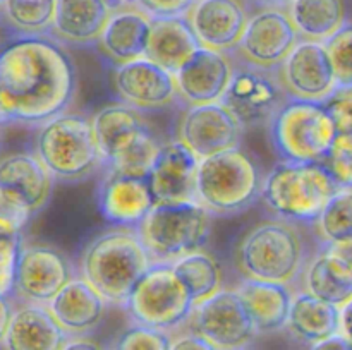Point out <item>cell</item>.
<instances>
[{
	"label": "cell",
	"instance_id": "cell-46",
	"mask_svg": "<svg viewBox=\"0 0 352 350\" xmlns=\"http://www.w3.org/2000/svg\"><path fill=\"white\" fill-rule=\"evenodd\" d=\"M260 3H265V5H278V7H284L287 5L291 0H258Z\"/></svg>",
	"mask_w": 352,
	"mask_h": 350
},
{
	"label": "cell",
	"instance_id": "cell-41",
	"mask_svg": "<svg viewBox=\"0 0 352 350\" xmlns=\"http://www.w3.org/2000/svg\"><path fill=\"white\" fill-rule=\"evenodd\" d=\"M134 2L153 17H160L186 14L189 7L195 3V0H134Z\"/></svg>",
	"mask_w": 352,
	"mask_h": 350
},
{
	"label": "cell",
	"instance_id": "cell-45",
	"mask_svg": "<svg viewBox=\"0 0 352 350\" xmlns=\"http://www.w3.org/2000/svg\"><path fill=\"white\" fill-rule=\"evenodd\" d=\"M7 299L9 297H2V295H0V302H2V304H0V335L7 331L10 318H12V312H14V307L10 309L9 301H7Z\"/></svg>",
	"mask_w": 352,
	"mask_h": 350
},
{
	"label": "cell",
	"instance_id": "cell-26",
	"mask_svg": "<svg viewBox=\"0 0 352 350\" xmlns=\"http://www.w3.org/2000/svg\"><path fill=\"white\" fill-rule=\"evenodd\" d=\"M112 10L110 0H57L50 36L65 45L98 43Z\"/></svg>",
	"mask_w": 352,
	"mask_h": 350
},
{
	"label": "cell",
	"instance_id": "cell-14",
	"mask_svg": "<svg viewBox=\"0 0 352 350\" xmlns=\"http://www.w3.org/2000/svg\"><path fill=\"white\" fill-rule=\"evenodd\" d=\"M278 71L291 100L323 103L339 86L325 41L301 38Z\"/></svg>",
	"mask_w": 352,
	"mask_h": 350
},
{
	"label": "cell",
	"instance_id": "cell-15",
	"mask_svg": "<svg viewBox=\"0 0 352 350\" xmlns=\"http://www.w3.org/2000/svg\"><path fill=\"white\" fill-rule=\"evenodd\" d=\"M244 130L236 113L223 102L189 105L181 117L177 137L184 141L199 160L239 148Z\"/></svg>",
	"mask_w": 352,
	"mask_h": 350
},
{
	"label": "cell",
	"instance_id": "cell-3",
	"mask_svg": "<svg viewBox=\"0 0 352 350\" xmlns=\"http://www.w3.org/2000/svg\"><path fill=\"white\" fill-rule=\"evenodd\" d=\"M234 259L243 278L287 285L301 280L309 261L301 230L280 216L254 223L237 242Z\"/></svg>",
	"mask_w": 352,
	"mask_h": 350
},
{
	"label": "cell",
	"instance_id": "cell-34",
	"mask_svg": "<svg viewBox=\"0 0 352 350\" xmlns=\"http://www.w3.org/2000/svg\"><path fill=\"white\" fill-rule=\"evenodd\" d=\"M322 246L352 242V185L339 187L313 222Z\"/></svg>",
	"mask_w": 352,
	"mask_h": 350
},
{
	"label": "cell",
	"instance_id": "cell-25",
	"mask_svg": "<svg viewBox=\"0 0 352 350\" xmlns=\"http://www.w3.org/2000/svg\"><path fill=\"white\" fill-rule=\"evenodd\" d=\"M67 338L48 304L24 302L14 309L0 345L9 350H57L64 349Z\"/></svg>",
	"mask_w": 352,
	"mask_h": 350
},
{
	"label": "cell",
	"instance_id": "cell-13",
	"mask_svg": "<svg viewBox=\"0 0 352 350\" xmlns=\"http://www.w3.org/2000/svg\"><path fill=\"white\" fill-rule=\"evenodd\" d=\"M189 321L217 349H246L258 335L246 304L237 290L222 288L195 305Z\"/></svg>",
	"mask_w": 352,
	"mask_h": 350
},
{
	"label": "cell",
	"instance_id": "cell-7",
	"mask_svg": "<svg viewBox=\"0 0 352 350\" xmlns=\"http://www.w3.org/2000/svg\"><path fill=\"white\" fill-rule=\"evenodd\" d=\"M263 174L243 148L222 151L199 161L196 196L213 215L234 216L263 196Z\"/></svg>",
	"mask_w": 352,
	"mask_h": 350
},
{
	"label": "cell",
	"instance_id": "cell-6",
	"mask_svg": "<svg viewBox=\"0 0 352 350\" xmlns=\"http://www.w3.org/2000/svg\"><path fill=\"white\" fill-rule=\"evenodd\" d=\"M103 170L148 177L162 144L141 110L126 103L107 105L93 115Z\"/></svg>",
	"mask_w": 352,
	"mask_h": 350
},
{
	"label": "cell",
	"instance_id": "cell-40",
	"mask_svg": "<svg viewBox=\"0 0 352 350\" xmlns=\"http://www.w3.org/2000/svg\"><path fill=\"white\" fill-rule=\"evenodd\" d=\"M31 216H33V213L24 206L0 199V232L21 233V230L26 226Z\"/></svg>",
	"mask_w": 352,
	"mask_h": 350
},
{
	"label": "cell",
	"instance_id": "cell-12",
	"mask_svg": "<svg viewBox=\"0 0 352 350\" xmlns=\"http://www.w3.org/2000/svg\"><path fill=\"white\" fill-rule=\"evenodd\" d=\"M299 40L301 36L287 9L268 5L250 17L243 38L232 50V55L258 67L277 69Z\"/></svg>",
	"mask_w": 352,
	"mask_h": 350
},
{
	"label": "cell",
	"instance_id": "cell-1",
	"mask_svg": "<svg viewBox=\"0 0 352 350\" xmlns=\"http://www.w3.org/2000/svg\"><path fill=\"white\" fill-rule=\"evenodd\" d=\"M76 72L58 41L21 36L0 57V117L2 124L41 126L72 103Z\"/></svg>",
	"mask_w": 352,
	"mask_h": 350
},
{
	"label": "cell",
	"instance_id": "cell-33",
	"mask_svg": "<svg viewBox=\"0 0 352 350\" xmlns=\"http://www.w3.org/2000/svg\"><path fill=\"white\" fill-rule=\"evenodd\" d=\"M57 0H2L6 26L21 36H45L54 26Z\"/></svg>",
	"mask_w": 352,
	"mask_h": 350
},
{
	"label": "cell",
	"instance_id": "cell-29",
	"mask_svg": "<svg viewBox=\"0 0 352 350\" xmlns=\"http://www.w3.org/2000/svg\"><path fill=\"white\" fill-rule=\"evenodd\" d=\"M199 48L201 43L186 14L153 17L146 50L148 58L175 74L191 60Z\"/></svg>",
	"mask_w": 352,
	"mask_h": 350
},
{
	"label": "cell",
	"instance_id": "cell-30",
	"mask_svg": "<svg viewBox=\"0 0 352 350\" xmlns=\"http://www.w3.org/2000/svg\"><path fill=\"white\" fill-rule=\"evenodd\" d=\"M287 329L292 336L313 347L340 331V305L306 290L294 292Z\"/></svg>",
	"mask_w": 352,
	"mask_h": 350
},
{
	"label": "cell",
	"instance_id": "cell-21",
	"mask_svg": "<svg viewBox=\"0 0 352 350\" xmlns=\"http://www.w3.org/2000/svg\"><path fill=\"white\" fill-rule=\"evenodd\" d=\"M186 16L201 47L222 51L239 45L250 21L243 0H195Z\"/></svg>",
	"mask_w": 352,
	"mask_h": 350
},
{
	"label": "cell",
	"instance_id": "cell-18",
	"mask_svg": "<svg viewBox=\"0 0 352 350\" xmlns=\"http://www.w3.org/2000/svg\"><path fill=\"white\" fill-rule=\"evenodd\" d=\"M96 202L107 223L138 229L157 205V198L148 177L103 170Z\"/></svg>",
	"mask_w": 352,
	"mask_h": 350
},
{
	"label": "cell",
	"instance_id": "cell-38",
	"mask_svg": "<svg viewBox=\"0 0 352 350\" xmlns=\"http://www.w3.org/2000/svg\"><path fill=\"white\" fill-rule=\"evenodd\" d=\"M21 233L0 232V295L9 297L16 285L17 261H19Z\"/></svg>",
	"mask_w": 352,
	"mask_h": 350
},
{
	"label": "cell",
	"instance_id": "cell-39",
	"mask_svg": "<svg viewBox=\"0 0 352 350\" xmlns=\"http://www.w3.org/2000/svg\"><path fill=\"white\" fill-rule=\"evenodd\" d=\"M339 132H352V84H339L323 102Z\"/></svg>",
	"mask_w": 352,
	"mask_h": 350
},
{
	"label": "cell",
	"instance_id": "cell-35",
	"mask_svg": "<svg viewBox=\"0 0 352 350\" xmlns=\"http://www.w3.org/2000/svg\"><path fill=\"white\" fill-rule=\"evenodd\" d=\"M113 347L119 350H165L172 347V333L134 323V326L117 338Z\"/></svg>",
	"mask_w": 352,
	"mask_h": 350
},
{
	"label": "cell",
	"instance_id": "cell-22",
	"mask_svg": "<svg viewBox=\"0 0 352 350\" xmlns=\"http://www.w3.org/2000/svg\"><path fill=\"white\" fill-rule=\"evenodd\" d=\"M151 26L153 16L136 2L116 5L96 45L113 65L127 64L146 55Z\"/></svg>",
	"mask_w": 352,
	"mask_h": 350
},
{
	"label": "cell",
	"instance_id": "cell-24",
	"mask_svg": "<svg viewBox=\"0 0 352 350\" xmlns=\"http://www.w3.org/2000/svg\"><path fill=\"white\" fill-rule=\"evenodd\" d=\"M107 305L102 294L85 277H74L48 304L58 326L67 336L91 335L105 318Z\"/></svg>",
	"mask_w": 352,
	"mask_h": 350
},
{
	"label": "cell",
	"instance_id": "cell-48",
	"mask_svg": "<svg viewBox=\"0 0 352 350\" xmlns=\"http://www.w3.org/2000/svg\"><path fill=\"white\" fill-rule=\"evenodd\" d=\"M346 336H347V338H349V340H351V343H352V328L349 329V331H347V333H346Z\"/></svg>",
	"mask_w": 352,
	"mask_h": 350
},
{
	"label": "cell",
	"instance_id": "cell-31",
	"mask_svg": "<svg viewBox=\"0 0 352 350\" xmlns=\"http://www.w3.org/2000/svg\"><path fill=\"white\" fill-rule=\"evenodd\" d=\"M285 9L302 40L327 41L346 24L344 0H291Z\"/></svg>",
	"mask_w": 352,
	"mask_h": 350
},
{
	"label": "cell",
	"instance_id": "cell-10",
	"mask_svg": "<svg viewBox=\"0 0 352 350\" xmlns=\"http://www.w3.org/2000/svg\"><path fill=\"white\" fill-rule=\"evenodd\" d=\"M124 309L133 323L172 333L191 319L195 301L172 263H153L131 292Z\"/></svg>",
	"mask_w": 352,
	"mask_h": 350
},
{
	"label": "cell",
	"instance_id": "cell-9",
	"mask_svg": "<svg viewBox=\"0 0 352 350\" xmlns=\"http://www.w3.org/2000/svg\"><path fill=\"white\" fill-rule=\"evenodd\" d=\"M323 103L289 100L268 124L274 151L285 161H322L337 136Z\"/></svg>",
	"mask_w": 352,
	"mask_h": 350
},
{
	"label": "cell",
	"instance_id": "cell-37",
	"mask_svg": "<svg viewBox=\"0 0 352 350\" xmlns=\"http://www.w3.org/2000/svg\"><path fill=\"white\" fill-rule=\"evenodd\" d=\"M339 84H352V23H346L325 41Z\"/></svg>",
	"mask_w": 352,
	"mask_h": 350
},
{
	"label": "cell",
	"instance_id": "cell-47",
	"mask_svg": "<svg viewBox=\"0 0 352 350\" xmlns=\"http://www.w3.org/2000/svg\"><path fill=\"white\" fill-rule=\"evenodd\" d=\"M112 2V5H122V3H127V2H134V0H110Z\"/></svg>",
	"mask_w": 352,
	"mask_h": 350
},
{
	"label": "cell",
	"instance_id": "cell-4",
	"mask_svg": "<svg viewBox=\"0 0 352 350\" xmlns=\"http://www.w3.org/2000/svg\"><path fill=\"white\" fill-rule=\"evenodd\" d=\"M34 153L55 180L81 182L103 170L95 124L81 113H60L38 127Z\"/></svg>",
	"mask_w": 352,
	"mask_h": 350
},
{
	"label": "cell",
	"instance_id": "cell-42",
	"mask_svg": "<svg viewBox=\"0 0 352 350\" xmlns=\"http://www.w3.org/2000/svg\"><path fill=\"white\" fill-rule=\"evenodd\" d=\"M170 349L177 350H189V349H199V350H206V349H217L215 343L210 342L205 335H201L199 331H196L195 328L188 329L184 333H179V335H172V347Z\"/></svg>",
	"mask_w": 352,
	"mask_h": 350
},
{
	"label": "cell",
	"instance_id": "cell-16",
	"mask_svg": "<svg viewBox=\"0 0 352 350\" xmlns=\"http://www.w3.org/2000/svg\"><path fill=\"white\" fill-rule=\"evenodd\" d=\"M113 89L119 102L141 112H157L177 102L179 88L175 74L144 57L116 65Z\"/></svg>",
	"mask_w": 352,
	"mask_h": 350
},
{
	"label": "cell",
	"instance_id": "cell-11",
	"mask_svg": "<svg viewBox=\"0 0 352 350\" xmlns=\"http://www.w3.org/2000/svg\"><path fill=\"white\" fill-rule=\"evenodd\" d=\"M236 60L232 79L222 102L236 113L246 129L268 127L278 110L289 102L280 71Z\"/></svg>",
	"mask_w": 352,
	"mask_h": 350
},
{
	"label": "cell",
	"instance_id": "cell-23",
	"mask_svg": "<svg viewBox=\"0 0 352 350\" xmlns=\"http://www.w3.org/2000/svg\"><path fill=\"white\" fill-rule=\"evenodd\" d=\"M199 161L198 154L179 137L162 144L148 175L157 201H198Z\"/></svg>",
	"mask_w": 352,
	"mask_h": 350
},
{
	"label": "cell",
	"instance_id": "cell-2",
	"mask_svg": "<svg viewBox=\"0 0 352 350\" xmlns=\"http://www.w3.org/2000/svg\"><path fill=\"white\" fill-rule=\"evenodd\" d=\"M138 229L119 226L88 242L79 261V273L105 301L124 307L138 281L153 264Z\"/></svg>",
	"mask_w": 352,
	"mask_h": 350
},
{
	"label": "cell",
	"instance_id": "cell-17",
	"mask_svg": "<svg viewBox=\"0 0 352 350\" xmlns=\"http://www.w3.org/2000/svg\"><path fill=\"white\" fill-rule=\"evenodd\" d=\"M71 278V261L58 249L38 244L21 247L14 292L23 302L50 304Z\"/></svg>",
	"mask_w": 352,
	"mask_h": 350
},
{
	"label": "cell",
	"instance_id": "cell-28",
	"mask_svg": "<svg viewBox=\"0 0 352 350\" xmlns=\"http://www.w3.org/2000/svg\"><path fill=\"white\" fill-rule=\"evenodd\" d=\"M301 281L302 290L344 305L352 299V259L337 247L322 246L306 263Z\"/></svg>",
	"mask_w": 352,
	"mask_h": 350
},
{
	"label": "cell",
	"instance_id": "cell-32",
	"mask_svg": "<svg viewBox=\"0 0 352 350\" xmlns=\"http://www.w3.org/2000/svg\"><path fill=\"white\" fill-rule=\"evenodd\" d=\"M175 275L191 294L195 305L206 301L223 288V275L219 261L199 249L172 261Z\"/></svg>",
	"mask_w": 352,
	"mask_h": 350
},
{
	"label": "cell",
	"instance_id": "cell-36",
	"mask_svg": "<svg viewBox=\"0 0 352 350\" xmlns=\"http://www.w3.org/2000/svg\"><path fill=\"white\" fill-rule=\"evenodd\" d=\"M322 163L340 187L352 185V132H337Z\"/></svg>",
	"mask_w": 352,
	"mask_h": 350
},
{
	"label": "cell",
	"instance_id": "cell-44",
	"mask_svg": "<svg viewBox=\"0 0 352 350\" xmlns=\"http://www.w3.org/2000/svg\"><path fill=\"white\" fill-rule=\"evenodd\" d=\"M98 342H93L89 338V335H81V336H69L67 342H65L64 349H98Z\"/></svg>",
	"mask_w": 352,
	"mask_h": 350
},
{
	"label": "cell",
	"instance_id": "cell-8",
	"mask_svg": "<svg viewBox=\"0 0 352 350\" xmlns=\"http://www.w3.org/2000/svg\"><path fill=\"white\" fill-rule=\"evenodd\" d=\"M212 215L199 201H157L138 232L155 263H172L208 244Z\"/></svg>",
	"mask_w": 352,
	"mask_h": 350
},
{
	"label": "cell",
	"instance_id": "cell-20",
	"mask_svg": "<svg viewBox=\"0 0 352 350\" xmlns=\"http://www.w3.org/2000/svg\"><path fill=\"white\" fill-rule=\"evenodd\" d=\"M54 178L36 153H10L0 161V199L36 215L50 199Z\"/></svg>",
	"mask_w": 352,
	"mask_h": 350
},
{
	"label": "cell",
	"instance_id": "cell-27",
	"mask_svg": "<svg viewBox=\"0 0 352 350\" xmlns=\"http://www.w3.org/2000/svg\"><path fill=\"white\" fill-rule=\"evenodd\" d=\"M246 304L258 335H270L287 328L294 290L287 283L243 278L236 288Z\"/></svg>",
	"mask_w": 352,
	"mask_h": 350
},
{
	"label": "cell",
	"instance_id": "cell-19",
	"mask_svg": "<svg viewBox=\"0 0 352 350\" xmlns=\"http://www.w3.org/2000/svg\"><path fill=\"white\" fill-rule=\"evenodd\" d=\"M234 67L236 60L232 51L201 47L181 71L175 72L179 96L188 105L222 102Z\"/></svg>",
	"mask_w": 352,
	"mask_h": 350
},
{
	"label": "cell",
	"instance_id": "cell-5",
	"mask_svg": "<svg viewBox=\"0 0 352 350\" xmlns=\"http://www.w3.org/2000/svg\"><path fill=\"white\" fill-rule=\"evenodd\" d=\"M340 185L322 161L280 160L263 180V199L272 213L313 225Z\"/></svg>",
	"mask_w": 352,
	"mask_h": 350
},
{
	"label": "cell",
	"instance_id": "cell-43",
	"mask_svg": "<svg viewBox=\"0 0 352 350\" xmlns=\"http://www.w3.org/2000/svg\"><path fill=\"white\" fill-rule=\"evenodd\" d=\"M311 349L352 350V343H351V340L346 336V333L337 331V333H333L332 336H329V338H325V340H322V342L315 343V345H313Z\"/></svg>",
	"mask_w": 352,
	"mask_h": 350
}]
</instances>
